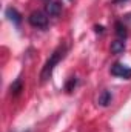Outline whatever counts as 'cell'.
<instances>
[{"label":"cell","instance_id":"9","mask_svg":"<svg viewBox=\"0 0 131 132\" xmlns=\"http://www.w3.org/2000/svg\"><path fill=\"white\" fill-rule=\"evenodd\" d=\"M111 100H113V94H111L110 91H102L100 95H99V98H97V103L100 106L105 108V106H110Z\"/></svg>","mask_w":131,"mask_h":132},{"label":"cell","instance_id":"11","mask_svg":"<svg viewBox=\"0 0 131 132\" xmlns=\"http://www.w3.org/2000/svg\"><path fill=\"white\" fill-rule=\"evenodd\" d=\"M94 29H96V32H100V34H102V32H103V26H99V25H96V26H94Z\"/></svg>","mask_w":131,"mask_h":132},{"label":"cell","instance_id":"2","mask_svg":"<svg viewBox=\"0 0 131 132\" xmlns=\"http://www.w3.org/2000/svg\"><path fill=\"white\" fill-rule=\"evenodd\" d=\"M28 22H30V25L34 26V28L45 29L48 26V14L43 12V11H34V12L30 14Z\"/></svg>","mask_w":131,"mask_h":132},{"label":"cell","instance_id":"7","mask_svg":"<svg viewBox=\"0 0 131 132\" xmlns=\"http://www.w3.org/2000/svg\"><path fill=\"white\" fill-rule=\"evenodd\" d=\"M125 49H127V46H125V40L117 38V40H114V42L111 43V52H113L114 55H120V54H123Z\"/></svg>","mask_w":131,"mask_h":132},{"label":"cell","instance_id":"6","mask_svg":"<svg viewBox=\"0 0 131 132\" xmlns=\"http://www.w3.org/2000/svg\"><path fill=\"white\" fill-rule=\"evenodd\" d=\"M22 91H23V78H22V77H17V78L12 81V85L9 86V92H11V95L17 97V95L22 94Z\"/></svg>","mask_w":131,"mask_h":132},{"label":"cell","instance_id":"3","mask_svg":"<svg viewBox=\"0 0 131 132\" xmlns=\"http://www.w3.org/2000/svg\"><path fill=\"white\" fill-rule=\"evenodd\" d=\"M110 72H111V75L123 78V80H130L131 78V68L127 65H122V63H114L111 66Z\"/></svg>","mask_w":131,"mask_h":132},{"label":"cell","instance_id":"12","mask_svg":"<svg viewBox=\"0 0 131 132\" xmlns=\"http://www.w3.org/2000/svg\"><path fill=\"white\" fill-rule=\"evenodd\" d=\"M125 2H128V0H113L114 5H122V3H125Z\"/></svg>","mask_w":131,"mask_h":132},{"label":"cell","instance_id":"10","mask_svg":"<svg viewBox=\"0 0 131 132\" xmlns=\"http://www.w3.org/2000/svg\"><path fill=\"white\" fill-rule=\"evenodd\" d=\"M79 85V80H77V77H69L68 78V81L65 83V91L66 92H72L74 89H76V86Z\"/></svg>","mask_w":131,"mask_h":132},{"label":"cell","instance_id":"4","mask_svg":"<svg viewBox=\"0 0 131 132\" xmlns=\"http://www.w3.org/2000/svg\"><path fill=\"white\" fill-rule=\"evenodd\" d=\"M5 17L12 23V25H16L17 28L20 26V23H22V14L16 9V8H12V6H8L6 9H5Z\"/></svg>","mask_w":131,"mask_h":132},{"label":"cell","instance_id":"1","mask_svg":"<svg viewBox=\"0 0 131 132\" xmlns=\"http://www.w3.org/2000/svg\"><path fill=\"white\" fill-rule=\"evenodd\" d=\"M66 52H68V46H66V45H59V46L53 51V54H51L49 59L45 62V65H43L42 71H40V83H45V81H48V80L51 78V75H53V72H54V68L59 65L60 60L65 59Z\"/></svg>","mask_w":131,"mask_h":132},{"label":"cell","instance_id":"8","mask_svg":"<svg viewBox=\"0 0 131 132\" xmlns=\"http://www.w3.org/2000/svg\"><path fill=\"white\" fill-rule=\"evenodd\" d=\"M114 32H116V35H117L120 40H125V38L128 37V29H127V26L123 25V22H116V23H114Z\"/></svg>","mask_w":131,"mask_h":132},{"label":"cell","instance_id":"5","mask_svg":"<svg viewBox=\"0 0 131 132\" xmlns=\"http://www.w3.org/2000/svg\"><path fill=\"white\" fill-rule=\"evenodd\" d=\"M45 12L49 15V17H59L62 14V3L60 2H48L46 6H45Z\"/></svg>","mask_w":131,"mask_h":132}]
</instances>
